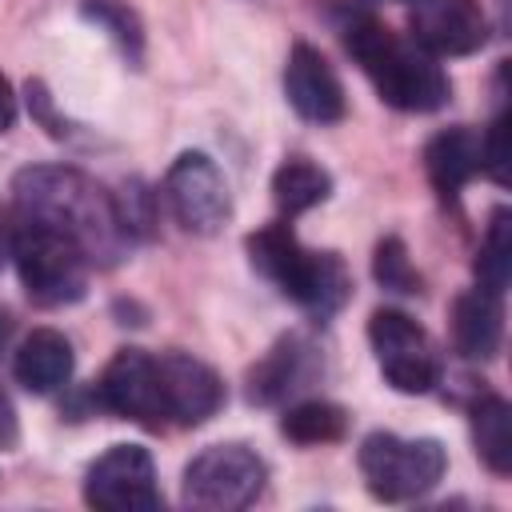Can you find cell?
<instances>
[{"mask_svg":"<svg viewBox=\"0 0 512 512\" xmlns=\"http://www.w3.org/2000/svg\"><path fill=\"white\" fill-rule=\"evenodd\" d=\"M12 196H16L20 216L40 220L64 232L68 240H76L92 264L108 268L132 244V236L120 224L116 196L100 188L92 176H84L80 168H64V164L24 168L12 184Z\"/></svg>","mask_w":512,"mask_h":512,"instance_id":"1","label":"cell"},{"mask_svg":"<svg viewBox=\"0 0 512 512\" xmlns=\"http://www.w3.org/2000/svg\"><path fill=\"white\" fill-rule=\"evenodd\" d=\"M344 44L380 92L384 104L400 112H436L448 104V76L420 44L400 40L392 28H384L376 16L360 12L344 24Z\"/></svg>","mask_w":512,"mask_h":512,"instance_id":"2","label":"cell"},{"mask_svg":"<svg viewBox=\"0 0 512 512\" xmlns=\"http://www.w3.org/2000/svg\"><path fill=\"white\" fill-rule=\"evenodd\" d=\"M248 256L260 276H268L284 296H292L312 316H332L352 296V276L336 252H312L296 240L288 224H268L248 236Z\"/></svg>","mask_w":512,"mask_h":512,"instance_id":"3","label":"cell"},{"mask_svg":"<svg viewBox=\"0 0 512 512\" xmlns=\"http://www.w3.org/2000/svg\"><path fill=\"white\" fill-rule=\"evenodd\" d=\"M8 256L20 272V284L28 292L32 304L40 308H60L84 296L88 288V268L92 260L84 256V248L76 240H68L64 232L20 216L12 224V244Z\"/></svg>","mask_w":512,"mask_h":512,"instance_id":"4","label":"cell"},{"mask_svg":"<svg viewBox=\"0 0 512 512\" xmlns=\"http://www.w3.org/2000/svg\"><path fill=\"white\" fill-rule=\"evenodd\" d=\"M448 468L444 444L432 436L420 440H404L396 432H372L360 444V472L364 484L376 500L384 504H400V500H416L428 488L440 484Z\"/></svg>","mask_w":512,"mask_h":512,"instance_id":"5","label":"cell"},{"mask_svg":"<svg viewBox=\"0 0 512 512\" xmlns=\"http://www.w3.org/2000/svg\"><path fill=\"white\" fill-rule=\"evenodd\" d=\"M268 480L264 460L244 444H212L184 468V504L204 512L248 508Z\"/></svg>","mask_w":512,"mask_h":512,"instance_id":"6","label":"cell"},{"mask_svg":"<svg viewBox=\"0 0 512 512\" xmlns=\"http://www.w3.org/2000/svg\"><path fill=\"white\" fill-rule=\"evenodd\" d=\"M368 340L376 352V364L384 372V380L404 392V396H420L440 380V356L432 336L400 308H376L368 320Z\"/></svg>","mask_w":512,"mask_h":512,"instance_id":"7","label":"cell"},{"mask_svg":"<svg viewBox=\"0 0 512 512\" xmlns=\"http://www.w3.org/2000/svg\"><path fill=\"white\" fill-rule=\"evenodd\" d=\"M84 500L100 512H156V464L140 444H112L84 476Z\"/></svg>","mask_w":512,"mask_h":512,"instance_id":"8","label":"cell"},{"mask_svg":"<svg viewBox=\"0 0 512 512\" xmlns=\"http://www.w3.org/2000/svg\"><path fill=\"white\" fill-rule=\"evenodd\" d=\"M96 404L144 424V428H164L168 424V408H164V388H160V368L156 356L140 352V348H120L108 368L96 380Z\"/></svg>","mask_w":512,"mask_h":512,"instance_id":"9","label":"cell"},{"mask_svg":"<svg viewBox=\"0 0 512 512\" xmlns=\"http://www.w3.org/2000/svg\"><path fill=\"white\" fill-rule=\"evenodd\" d=\"M164 200H168L172 216L180 220V228L196 232V236H212L232 212L228 184L204 152L176 156V164L164 176Z\"/></svg>","mask_w":512,"mask_h":512,"instance_id":"10","label":"cell"},{"mask_svg":"<svg viewBox=\"0 0 512 512\" xmlns=\"http://www.w3.org/2000/svg\"><path fill=\"white\" fill-rule=\"evenodd\" d=\"M408 28V40L428 56H472L488 40V16L480 0H416Z\"/></svg>","mask_w":512,"mask_h":512,"instance_id":"11","label":"cell"},{"mask_svg":"<svg viewBox=\"0 0 512 512\" xmlns=\"http://www.w3.org/2000/svg\"><path fill=\"white\" fill-rule=\"evenodd\" d=\"M156 368H160L168 424L196 428V424H204L220 412L224 384L204 360H196L188 352H164V356H156Z\"/></svg>","mask_w":512,"mask_h":512,"instance_id":"12","label":"cell"},{"mask_svg":"<svg viewBox=\"0 0 512 512\" xmlns=\"http://www.w3.org/2000/svg\"><path fill=\"white\" fill-rule=\"evenodd\" d=\"M284 96L312 124H336L344 116V84L312 44H296L288 52Z\"/></svg>","mask_w":512,"mask_h":512,"instance_id":"13","label":"cell"},{"mask_svg":"<svg viewBox=\"0 0 512 512\" xmlns=\"http://www.w3.org/2000/svg\"><path fill=\"white\" fill-rule=\"evenodd\" d=\"M504 340V308L488 288H468L452 300V344L468 360H492Z\"/></svg>","mask_w":512,"mask_h":512,"instance_id":"14","label":"cell"},{"mask_svg":"<svg viewBox=\"0 0 512 512\" xmlns=\"http://www.w3.org/2000/svg\"><path fill=\"white\" fill-rule=\"evenodd\" d=\"M424 172L440 200H456L460 188L480 172V132L476 128H444L424 144Z\"/></svg>","mask_w":512,"mask_h":512,"instance_id":"15","label":"cell"},{"mask_svg":"<svg viewBox=\"0 0 512 512\" xmlns=\"http://www.w3.org/2000/svg\"><path fill=\"white\" fill-rule=\"evenodd\" d=\"M12 376L20 388L44 396V392H56L60 384H68L72 376V344L64 332L56 328H36L24 336V344L16 348V360H12Z\"/></svg>","mask_w":512,"mask_h":512,"instance_id":"16","label":"cell"},{"mask_svg":"<svg viewBox=\"0 0 512 512\" xmlns=\"http://www.w3.org/2000/svg\"><path fill=\"white\" fill-rule=\"evenodd\" d=\"M308 344L300 336H280L272 344V352L248 372V396L260 400V404H276L284 400L288 392H296L304 380H308Z\"/></svg>","mask_w":512,"mask_h":512,"instance_id":"17","label":"cell"},{"mask_svg":"<svg viewBox=\"0 0 512 512\" xmlns=\"http://www.w3.org/2000/svg\"><path fill=\"white\" fill-rule=\"evenodd\" d=\"M328 192H332V176L308 156H288L272 176V200L284 216H300L316 208L320 200H328Z\"/></svg>","mask_w":512,"mask_h":512,"instance_id":"18","label":"cell"},{"mask_svg":"<svg viewBox=\"0 0 512 512\" xmlns=\"http://www.w3.org/2000/svg\"><path fill=\"white\" fill-rule=\"evenodd\" d=\"M472 440H476V456L488 464V472H496V476L512 472V408H508L504 396L476 400Z\"/></svg>","mask_w":512,"mask_h":512,"instance_id":"19","label":"cell"},{"mask_svg":"<svg viewBox=\"0 0 512 512\" xmlns=\"http://www.w3.org/2000/svg\"><path fill=\"white\" fill-rule=\"evenodd\" d=\"M280 432L296 444H332L348 432V412L332 400H304L284 412Z\"/></svg>","mask_w":512,"mask_h":512,"instance_id":"20","label":"cell"},{"mask_svg":"<svg viewBox=\"0 0 512 512\" xmlns=\"http://www.w3.org/2000/svg\"><path fill=\"white\" fill-rule=\"evenodd\" d=\"M476 276H480V288L504 296V288L512 280V216H508V208H496L488 220V232H484V244L476 256Z\"/></svg>","mask_w":512,"mask_h":512,"instance_id":"21","label":"cell"},{"mask_svg":"<svg viewBox=\"0 0 512 512\" xmlns=\"http://www.w3.org/2000/svg\"><path fill=\"white\" fill-rule=\"evenodd\" d=\"M372 272H376V280H380L388 292H400V296L420 292V272L412 268L408 248H404L400 236H384V240L376 244V252H372Z\"/></svg>","mask_w":512,"mask_h":512,"instance_id":"22","label":"cell"},{"mask_svg":"<svg viewBox=\"0 0 512 512\" xmlns=\"http://www.w3.org/2000/svg\"><path fill=\"white\" fill-rule=\"evenodd\" d=\"M84 16L96 20L132 60H140V48H144V32H140V20L132 16V8H124L120 0H84Z\"/></svg>","mask_w":512,"mask_h":512,"instance_id":"23","label":"cell"},{"mask_svg":"<svg viewBox=\"0 0 512 512\" xmlns=\"http://www.w3.org/2000/svg\"><path fill=\"white\" fill-rule=\"evenodd\" d=\"M504 136H508V116L500 112L484 136H480V172H488L496 184H508V148H504Z\"/></svg>","mask_w":512,"mask_h":512,"instance_id":"24","label":"cell"},{"mask_svg":"<svg viewBox=\"0 0 512 512\" xmlns=\"http://www.w3.org/2000/svg\"><path fill=\"white\" fill-rule=\"evenodd\" d=\"M20 440V424H16V408L12 400L0 392V448H16Z\"/></svg>","mask_w":512,"mask_h":512,"instance_id":"25","label":"cell"},{"mask_svg":"<svg viewBox=\"0 0 512 512\" xmlns=\"http://www.w3.org/2000/svg\"><path fill=\"white\" fill-rule=\"evenodd\" d=\"M12 120H16V96H12V84L0 76V136L12 128Z\"/></svg>","mask_w":512,"mask_h":512,"instance_id":"26","label":"cell"},{"mask_svg":"<svg viewBox=\"0 0 512 512\" xmlns=\"http://www.w3.org/2000/svg\"><path fill=\"white\" fill-rule=\"evenodd\" d=\"M8 244H12V228H8L4 220H0V264L8 260Z\"/></svg>","mask_w":512,"mask_h":512,"instance_id":"27","label":"cell"},{"mask_svg":"<svg viewBox=\"0 0 512 512\" xmlns=\"http://www.w3.org/2000/svg\"><path fill=\"white\" fill-rule=\"evenodd\" d=\"M8 332H12V316H8V312H0V348H4Z\"/></svg>","mask_w":512,"mask_h":512,"instance_id":"28","label":"cell"}]
</instances>
